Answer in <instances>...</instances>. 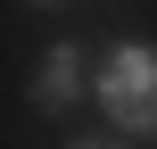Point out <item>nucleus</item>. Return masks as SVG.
Here are the masks:
<instances>
[{
    "instance_id": "obj_1",
    "label": "nucleus",
    "mask_w": 157,
    "mask_h": 149,
    "mask_svg": "<svg viewBox=\"0 0 157 149\" xmlns=\"http://www.w3.org/2000/svg\"><path fill=\"white\" fill-rule=\"evenodd\" d=\"M91 100L116 141H157V41H108L91 58Z\"/></svg>"
},
{
    "instance_id": "obj_2",
    "label": "nucleus",
    "mask_w": 157,
    "mask_h": 149,
    "mask_svg": "<svg viewBox=\"0 0 157 149\" xmlns=\"http://www.w3.org/2000/svg\"><path fill=\"white\" fill-rule=\"evenodd\" d=\"M83 91H91V50H83V41H50L41 66H33V83H25V100H33L41 116H66Z\"/></svg>"
},
{
    "instance_id": "obj_3",
    "label": "nucleus",
    "mask_w": 157,
    "mask_h": 149,
    "mask_svg": "<svg viewBox=\"0 0 157 149\" xmlns=\"http://www.w3.org/2000/svg\"><path fill=\"white\" fill-rule=\"evenodd\" d=\"M33 8H58V0H33Z\"/></svg>"
}]
</instances>
